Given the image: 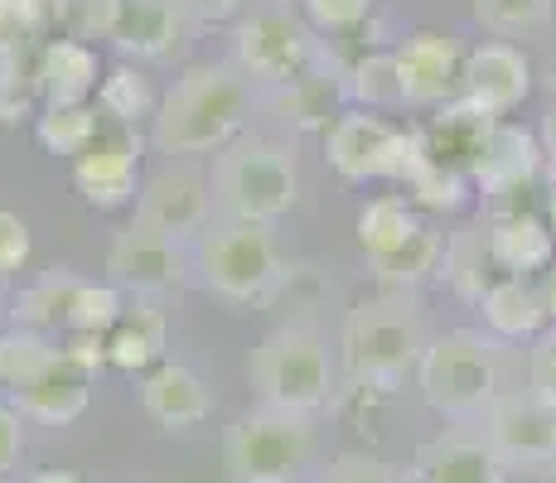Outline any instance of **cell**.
<instances>
[{"instance_id": "681fc988", "label": "cell", "mask_w": 556, "mask_h": 483, "mask_svg": "<svg viewBox=\"0 0 556 483\" xmlns=\"http://www.w3.org/2000/svg\"><path fill=\"white\" fill-rule=\"evenodd\" d=\"M0 329H5V305H0Z\"/></svg>"}, {"instance_id": "ab89813d", "label": "cell", "mask_w": 556, "mask_h": 483, "mask_svg": "<svg viewBox=\"0 0 556 483\" xmlns=\"http://www.w3.org/2000/svg\"><path fill=\"white\" fill-rule=\"evenodd\" d=\"M528 386L556 402V325H547L528 348Z\"/></svg>"}, {"instance_id": "8fae6325", "label": "cell", "mask_w": 556, "mask_h": 483, "mask_svg": "<svg viewBox=\"0 0 556 483\" xmlns=\"http://www.w3.org/2000/svg\"><path fill=\"white\" fill-rule=\"evenodd\" d=\"M106 271H112V281L122 290L160 300V295H179V290L194 281V256L185 252V242L131 223V228H122L112 238Z\"/></svg>"}, {"instance_id": "ee69618b", "label": "cell", "mask_w": 556, "mask_h": 483, "mask_svg": "<svg viewBox=\"0 0 556 483\" xmlns=\"http://www.w3.org/2000/svg\"><path fill=\"white\" fill-rule=\"evenodd\" d=\"M25 483H83V479L68 474V469H45V474H29Z\"/></svg>"}, {"instance_id": "f546056e", "label": "cell", "mask_w": 556, "mask_h": 483, "mask_svg": "<svg viewBox=\"0 0 556 483\" xmlns=\"http://www.w3.org/2000/svg\"><path fill=\"white\" fill-rule=\"evenodd\" d=\"M78 276L73 271H49L39 276L35 285L20 290L15 300V315L25 329H68V309H73V295H78Z\"/></svg>"}, {"instance_id": "8d00e7d4", "label": "cell", "mask_w": 556, "mask_h": 483, "mask_svg": "<svg viewBox=\"0 0 556 483\" xmlns=\"http://www.w3.org/2000/svg\"><path fill=\"white\" fill-rule=\"evenodd\" d=\"M295 10L319 29V35H344L372 15V0H295Z\"/></svg>"}, {"instance_id": "4dcf8cb0", "label": "cell", "mask_w": 556, "mask_h": 483, "mask_svg": "<svg viewBox=\"0 0 556 483\" xmlns=\"http://www.w3.org/2000/svg\"><path fill=\"white\" fill-rule=\"evenodd\" d=\"M53 353H59V343H53L45 329H25V325L0 329V386L15 392L20 382H29L45 368Z\"/></svg>"}, {"instance_id": "30bf717a", "label": "cell", "mask_w": 556, "mask_h": 483, "mask_svg": "<svg viewBox=\"0 0 556 483\" xmlns=\"http://www.w3.org/2000/svg\"><path fill=\"white\" fill-rule=\"evenodd\" d=\"M484 440L504 469L556 465V402L532 386H508L484 416Z\"/></svg>"}, {"instance_id": "bcb514c9", "label": "cell", "mask_w": 556, "mask_h": 483, "mask_svg": "<svg viewBox=\"0 0 556 483\" xmlns=\"http://www.w3.org/2000/svg\"><path fill=\"white\" fill-rule=\"evenodd\" d=\"M213 10H232V5H242V0H208Z\"/></svg>"}, {"instance_id": "7a4b0ae2", "label": "cell", "mask_w": 556, "mask_h": 483, "mask_svg": "<svg viewBox=\"0 0 556 483\" xmlns=\"http://www.w3.org/2000/svg\"><path fill=\"white\" fill-rule=\"evenodd\" d=\"M426 353V319L412 290H382L344 319V372L363 392H392Z\"/></svg>"}, {"instance_id": "52a82bcc", "label": "cell", "mask_w": 556, "mask_h": 483, "mask_svg": "<svg viewBox=\"0 0 556 483\" xmlns=\"http://www.w3.org/2000/svg\"><path fill=\"white\" fill-rule=\"evenodd\" d=\"M315 459V425L301 411L262 406L223 431V469L232 483H295Z\"/></svg>"}, {"instance_id": "4316f807", "label": "cell", "mask_w": 556, "mask_h": 483, "mask_svg": "<svg viewBox=\"0 0 556 483\" xmlns=\"http://www.w3.org/2000/svg\"><path fill=\"white\" fill-rule=\"evenodd\" d=\"M441 256H445V238L431 223H421L402 246H392V252H382V256H368V266L388 290H412L431 271H441Z\"/></svg>"}, {"instance_id": "60d3db41", "label": "cell", "mask_w": 556, "mask_h": 483, "mask_svg": "<svg viewBox=\"0 0 556 483\" xmlns=\"http://www.w3.org/2000/svg\"><path fill=\"white\" fill-rule=\"evenodd\" d=\"M25 455V425H20V411L15 406H0V479L20 465Z\"/></svg>"}, {"instance_id": "f1b7e54d", "label": "cell", "mask_w": 556, "mask_h": 483, "mask_svg": "<svg viewBox=\"0 0 556 483\" xmlns=\"http://www.w3.org/2000/svg\"><path fill=\"white\" fill-rule=\"evenodd\" d=\"M35 136L45 150H53V155L78 160L83 150L102 136L98 106L92 102H45V112H39V122H35Z\"/></svg>"}, {"instance_id": "8992f818", "label": "cell", "mask_w": 556, "mask_h": 483, "mask_svg": "<svg viewBox=\"0 0 556 483\" xmlns=\"http://www.w3.org/2000/svg\"><path fill=\"white\" fill-rule=\"evenodd\" d=\"M248 378L262 406L315 416L334 396V358H329V343L309 325H286L252 348Z\"/></svg>"}, {"instance_id": "7c38bea8", "label": "cell", "mask_w": 556, "mask_h": 483, "mask_svg": "<svg viewBox=\"0 0 556 483\" xmlns=\"http://www.w3.org/2000/svg\"><path fill=\"white\" fill-rule=\"evenodd\" d=\"M136 223L151 232H165L175 242L199 238L213 223V189L199 169L189 165H165L136 193Z\"/></svg>"}, {"instance_id": "b9f144b4", "label": "cell", "mask_w": 556, "mask_h": 483, "mask_svg": "<svg viewBox=\"0 0 556 483\" xmlns=\"http://www.w3.org/2000/svg\"><path fill=\"white\" fill-rule=\"evenodd\" d=\"M542 160H547V169L556 175V106L547 112V122H542Z\"/></svg>"}, {"instance_id": "9c48e42d", "label": "cell", "mask_w": 556, "mask_h": 483, "mask_svg": "<svg viewBox=\"0 0 556 483\" xmlns=\"http://www.w3.org/2000/svg\"><path fill=\"white\" fill-rule=\"evenodd\" d=\"M421 131H397L368 106L339 112L334 126L325 131V155L349 185H368V179H412L421 165Z\"/></svg>"}, {"instance_id": "d590c367", "label": "cell", "mask_w": 556, "mask_h": 483, "mask_svg": "<svg viewBox=\"0 0 556 483\" xmlns=\"http://www.w3.org/2000/svg\"><path fill=\"white\" fill-rule=\"evenodd\" d=\"M556 0H475V20L494 35H522V29H542L552 20Z\"/></svg>"}, {"instance_id": "7dc6e473", "label": "cell", "mask_w": 556, "mask_h": 483, "mask_svg": "<svg viewBox=\"0 0 556 483\" xmlns=\"http://www.w3.org/2000/svg\"><path fill=\"white\" fill-rule=\"evenodd\" d=\"M547 88L556 92V59H552V68H547Z\"/></svg>"}, {"instance_id": "c3c4849f", "label": "cell", "mask_w": 556, "mask_h": 483, "mask_svg": "<svg viewBox=\"0 0 556 483\" xmlns=\"http://www.w3.org/2000/svg\"><path fill=\"white\" fill-rule=\"evenodd\" d=\"M542 483H556V465H552V469H547V479H542Z\"/></svg>"}, {"instance_id": "44dd1931", "label": "cell", "mask_w": 556, "mask_h": 483, "mask_svg": "<svg viewBox=\"0 0 556 483\" xmlns=\"http://www.w3.org/2000/svg\"><path fill=\"white\" fill-rule=\"evenodd\" d=\"M165 305L155 295H136V305L122 309L112 329L102 334L106 343V368H122V372H146L155 363H165Z\"/></svg>"}, {"instance_id": "ac0fdd59", "label": "cell", "mask_w": 556, "mask_h": 483, "mask_svg": "<svg viewBox=\"0 0 556 483\" xmlns=\"http://www.w3.org/2000/svg\"><path fill=\"white\" fill-rule=\"evenodd\" d=\"M494 126H498V116L479 112V106H469L465 97H459V102H451V106H445V112L421 131L426 155H431L435 165H445V169H455V175H465L469 185H475V169H479V160H484Z\"/></svg>"}, {"instance_id": "7402d4cb", "label": "cell", "mask_w": 556, "mask_h": 483, "mask_svg": "<svg viewBox=\"0 0 556 483\" xmlns=\"http://www.w3.org/2000/svg\"><path fill=\"white\" fill-rule=\"evenodd\" d=\"M489 228V246H494L498 266L508 276H538L556 262V238L547 228L542 213H528V208H498L494 218L484 223Z\"/></svg>"}, {"instance_id": "1f68e13d", "label": "cell", "mask_w": 556, "mask_h": 483, "mask_svg": "<svg viewBox=\"0 0 556 483\" xmlns=\"http://www.w3.org/2000/svg\"><path fill=\"white\" fill-rule=\"evenodd\" d=\"M98 106L116 126H136V122H146V116H155L160 102H155L151 82H146L136 68H112L98 88Z\"/></svg>"}, {"instance_id": "f6af8a7d", "label": "cell", "mask_w": 556, "mask_h": 483, "mask_svg": "<svg viewBox=\"0 0 556 483\" xmlns=\"http://www.w3.org/2000/svg\"><path fill=\"white\" fill-rule=\"evenodd\" d=\"M542 218H547V228H552V238H556V185L547 193V213H542Z\"/></svg>"}, {"instance_id": "6da1fadb", "label": "cell", "mask_w": 556, "mask_h": 483, "mask_svg": "<svg viewBox=\"0 0 556 483\" xmlns=\"http://www.w3.org/2000/svg\"><path fill=\"white\" fill-rule=\"evenodd\" d=\"M262 88L238 63H203L189 68L151 116V145L160 155H203L223 150L248 131Z\"/></svg>"}, {"instance_id": "e0dca14e", "label": "cell", "mask_w": 556, "mask_h": 483, "mask_svg": "<svg viewBox=\"0 0 556 483\" xmlns=\"http://www.w3.org/2000/svg\"><path fill=\"white\" fill-rule=\"evenodd\" d=\"M194 15V0H122L112 45L122 53H141V59H169L175 49L189 45Z\"/></svg>"}, {"instance_id": "d6a6232c", "label": "cell", "mask_w": 556, "mask_h": 483, "mask_svg": "<svg viewBox=\"0 0 556 483\" xmlns=\"http://www.w3.org/2000/svg\"><path fill=\"white\" fill-rule=\"evenodd\" d=\"M53 25L68 39H112L116 20H122V0H49Z\"/></svg>"}, {"instance_id": "9a60e30c", "label": "cell", "mask_w": 556, "mask_h": 483, "mask_svg": "<svg viewBox=\"0 0 556 483\" xmlns=\"http://www.w3.org/2000/svg\"><path fill=\"white\" fill-rule=\"evenodd\" d=\"M136 160H141V141L126 126L122 131H106L73 160V185H78V193L92 208H102V213L126 208L141 193L136 189Z\"/></svg>"}, {"instance_id": "2e32d148", "label": "cell", "mask_w": 556, "mask_h": 483, "mask_svg": "<svg viewBox=\"0 0 556 483\" xmlns=\"http://www.w3.org/2000/svg\"><path fill=\"white\" fill-rule=\"evenodd\" d=\"M528 92H532V63L513 45L489 39V45L465 53V92L459 97L469 106H479L489 116H508L528 102Z\"/></svg>"}, {"instance_id": "277c9868", "label": "cell", "mask_w": 556, "mask_h": 483, "mask_svg": "<svg viewBox=\"0 0 556 483\" xmlns=\"http://www.w3.org/2000/svg\"><path fill=\"white\" fill-rule=\"evenodd\" d=\"M194 271L213 295L238 309L266 305L286 285V262H281L271 223L223 218V213H213V223L199 232Z\"/></svg>"}, {"instance_id": "603a6c76", "label": "cell", "mask_w": 556, "mask_h": 483, "mask_svg": "<svg viewBox=\"0 0 556 483\" xmlns=\"http://www.w3.org/2000/svg\"><path fill=\"white\" fill-rule=\"evenodd\" d=\"M35 78L45 102H92V92L102 88V68L98 53L83 39H49L35 59Z\"/></svg>"}, {"instance_id": "74e56055", "label": "cell", "mask_w": 556, "mask_h": 483, "mask_svg": "<svg viewBox=\"0 0 556 483\" xmlns=\"http://www.w3.org/2000/svg\"><path fill=\"white\" fill-rule=\"evenodd\" d=\"M319 483H397V474H392V465H382L378 455L354 449V455H339Z\"/></svg>"}, {"instance_id": "4fadbf2b", "label": "cell", "mask_w": 556, "mask_h": 483, "mask_svg": "<svg viewBox=\"0 0 556 483\" xmlns=\"http://www.w3.org/2000/svg\"><path fill=\"white\" fill-rule=\"evenodd\" d=\"M392 63H397L406 106H451L465 92V49L451 35L421 29L392 49Z\"/></svg>"}, {"instance_id": "484cf974", "label": "cell", "mask_w": 556, "mask_h": 483, "mask_svg": "<svg viewBox=\"0 0 556 483\" xmlns=\"http://www.w3.org/2000/svg\"><path fill=\"white\" fill-rule=\"evenodd\" d=\"M445 281L455 285V295H465L469 305H479V300L489 295L498 281H508V271L498 266L494 246H489V228L479 223V228H465L455 232L451 242H445Z\"/></svg>"}, {"instance_id": "7bdbcfd3", "label": "cell", "mask_w": 556, "mask_h": 483, "mask_svg": "<svg viewBox=\"0 0 556 483\" xmlns=\"http://www.w3.org/2000/svg\"><path fill=\"white\" fill-rule=\"evenodd\" d=\"M538 290H542V305H547V319L556 325V262H552L547 271L538 276Z\"/></svg>"}, {"instance_id": "ffe728a7", "label": "cell", "mask_w": 556, "mask_h": 483, "mask_svg": "<svg viewBox=\"0 0 556 483\" xmlns=\"http://www.w3.org/2000/svg\"><path fill=\"white\" fill-rule=\"evenodd\" d=\"M508 469L489 449L484 435L426 440L412 459V483H504Z\"/></svg>"}, {"instance_id": "5bb4252c", "label": "cell", "mask_w": 556, "mask_h": 483, "mask_svg": "<svg viewBox=\"0 0 556 483\" xmlns=\"http://www.w3.org/2000/svg\"><path fill=\"white\" fill-rule=\"evenodd\" d=\"M92 378H98V372H92L88 363H78L73 353H63V343H59V353H53L29 382H20L10 396H15V411L29 416V421L73 425L92 402Z\"/></svg>"}, {"instance_id": "d4e9b609", "label": "cell", "mask_w": 556, "mask_h": 483, "mask_svg": "<svg viewBox=\"0 0 556 483\" xmlns=\"http://www.w3.org/2000/svg\"><path fill=\"white\" fill-rule=\"evenodd\" d=\"M479 309H484V329L504 343L538 339L542 329L552 325L547 305H542V290H538V281H528V276H508V281H498L484 300H479Z\"/></svg>"}, {"instance_id": "d6986e66", "label": "cell", "mask_w": 556, "mask_h": 483, "mask_svg": "<svg viewBox=\"0 0 556 483\" xmlns=\"http://www.w3.org/2000/svg\"><path fill=\"white\" fill-rule=\"evenodd\" d=\"M141 406L155 425L165 431H189V425L208 421L213 416V392L203 386V378L185 363H155L141 382Z\"/></svg>"}, {"instance_id": "3957f363", "label": "cell", "mask_w": 556, "mask_h": 483, "mask_svg": "<svg viewBox=\"0 0 556 483\" xmlns=\"http://www.w3.org/2000/svg\"><path fill=\"white\" fill-rule=\"evenodd\" d=\"M504 372H508L504 339H494L489 329H451V334L426 343L421 363H416L421 396L451 421L484 416L508 392Z\"/></svg>"}, {"instance_id": "e575fe53", "label": "cell", "mask_w": 556, "mask_h": 483, "mask_svg": "<svg viewBox=\"0 0 556 483\" xmlns=\"http://www.w3.org/2000/svg\"><path fill=\"white\" fill-rule=\"evenodd\" d=\"M349 97H354L358 106H368V112H378V106H406L392 53H372V59H363L358 68L349 73Z\"/></svg>"}, {"instance_id": "5b68a950", "label": "cell", "mask_w": 556, "mask_h": 483, "mask_svg": "<svg viewBox=\"0 0 556 483\" xmlns=\"http://www.w3.org/2000/svg\"><path fill=\"white\" fill-rule=\"evenodd\" d=\"M208 189H213V208L223 218L276 223L301 199V165H295L291 145L242 131L238 141H228L218 150Z\"/></svg>"}, {"instance_id": "f35d334b", "label": "cell", "mask_w": 556, "mask_h": 483, "mask_svg": "<svg viewBox=\"0 0 556 483\" xmlns=\"http://www.w3.org/2000/svg\"><path fill=\"white\" fill-rule=\"evenodd\" d=\"M29 262V228L20 213L0 208V281H10L15 271H25Z\"/></svg>"}, {"instance_id": "83f0119b", "label": "cell", "mask_w": 556, "mask_h": 483, "mask_svg": "<svg viewBox=\"0 0 556 483\" xmlns=\"http://www.w3.org/2000/svg\"><path fill=\"white\" fill-rule=\"evenodd\" d=\"M416 228H421V213H416V203L406 193H378L358 213V246L363 256H382L392 246H402Z\"/></svg>"}, {"instance_id": "ba28073f", "label": "cell", "mask_w": 556, "mask_h": 483, "mask_svg": "<svg viewBox=\"0 0 556 483\" xmlns=\"http://www.w3.org/2000/svg\"><path fill=\"white\" fill-rule=\"evenodd\" d=\"M319 29L291 5H256L252 15L238 20L232 29V63L256 82L262 92L291 88L305 73H315L329 59L319 45Z\"/></svg>"}, {"instance_id": "cb8c5ba5", "label": "cell", "mask_w": 556, "mask_h": 483, "mask_svg": "<svg viewBox=\"0 0 556 483\" xmlns=\"http://www.w3.org/2000/svg\"><path fill=\"white\" fill-rule=\"evenodd\" d=\"M542 165H547V160H542V150L532 145L528 131L494 126L484 160H479V169H475V185H484V193H494L504 208H513V193H518L522 185H532Z\"/></svg>"}, {"instance_id": "836d02e7", "label": "cell", "mask_w": 556, "mask_h": 483, "mask_svg": "<svg viewBox=\"0 0 556 483\" xmlns=\"http://www.w3.org/2000/svg\"><path fill=\"white\" fill-rule=\"evenodd\" d=\"M122 309H126V295L116 281H102V285L83 281L68 309V334H106L122 319Z\"/></svg>"}]
</instances>
